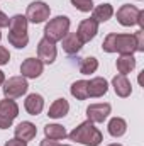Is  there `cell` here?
I'll return each instance as SVG.
<instances>
[{
    "label": "cell",
    "mask_w": 144,
    "mask_h": 146,
    "mask_svg": "<svg viewBox=\"0 0 144 146\" xmlns=\"http://www.w3.org/2000/svg\"><path fill=\"white\" fill-rule=\"evenodd\" d=\"M137 24H139V27L144 31V10L139 12V17H137Z\"/></svg>",
    "instance_id": "cell-31"
},
{
    "label": "cell",
    "mask_w": 144,
    "mask_h": 146,
    "mask_svg": "<svg viewBox=\"0 0 144 146\" xmlns=\"http://www.w3.org/2000/svg\"><path fill=\"white\" fill-rule=\"evenodd\" d=\"M3 146H27V143H26V141H20V139H17V138H14V139H9Z\"/></svg>",
    "instance_id": "cell-28"
},
{
    "label": "cell",
    "mask_w": 144,
    "mask_h": 146,
    "mask_svg": "<svg viewBox=\"0 0 144 146\" xmlns=\"http://www.w3.org/2000/svg\"><path fill=\"white\" fill-rule=\"evenodd\" d=\"M42 70H44V63L39 58H27L20 65V73H22L20 76H24V78H37V76H41Z\"/></svg>",
    "instance_id": "cell-11"
},
{
    "label": "cell",
    "mask_w": 144,
    "mask_h": 146,
    "mask_svg": "<svg viewBox=\"0 0 144 146\" xmlns=\"http://www.w3.org/2000/svg\"><path fill=\"white\" fill-rule=\"evenodd\" d=\"M68 33H70V19L66 15H58L51 19L44 27V37L51 39L53 42L61 41Z\"/></svg>",
    "instance_id": "cell-4"
},
{
    "label": "cell",
    "mask_w": 144,
    "mask_h": 146,
    "mask_svg": "<svg viewBox=\"0 0 144 146\" xmlns=\"http://www.w3.org/2000/svg\"><path fill=\"white\" fill-rule=\"evenodd\" d=\"M71 95L76 100H87L88 99V88H87V80H76L70 88Z\"/></svg>",
    "instance_id": "cell-23"
},
{
    "label": "cell",
    "mask_w": 144,
    "mask_h": 146,
    "mask_svg": "<svg viewBox=\"0 0 144 146\" xmlns=\"http://www.w3.org/2000/svg\"><path fill=\"white\" fill-rule=\"evenodd\" d=\"M44 134L48 139H54V141H59V139H65L68 134H66V129L59 124H48L44 126Z\"/></svg>",
    "instance_id": "cell-22"
},
{
    "label": "cell",
    "mask_w": 144,
    "mask_h": 146,
    "mask_svg": "<svg viewBox=\"0 0 144 146\" xmlns=\"http://www.w3.org/2000/svg\"><path fill=\"white\" fill-rule=\"evenodd\" d=\"M56 42H53L51 39L48 37H42L37 44V58L46 63V65H51L54 60H56Z\"/></svg>",
    "instance_id": "cell-8"
},
{
    "label": "cell",
    "mask_w": 144,
    "mask_h": 146,
    "mask_svg": "<svg viewBox=\"0 0 144 146\" xmlns=\"http://www.w3.org/2000/svg\"><path fill=\"white\" fill-rule=\"evenodd\" d=\"M108 146H122V145H119V143H114V145H108Z\"/></svg>",
    "instance_id": "cell-33"
},
{
    "label": "cell",
    "mask_w": 144,
    "mask_h": 146,
    "mask_svg": "<svg viewBox=\"0 0 144 146\" xmlns=\"http://www.w3.org/2000/svg\"><path fill=\"white\" fill-rule=\"evenodd\" d=\"M126 131H127V122H126L122 117H114V119H110V122H108V134H110V136L120 138V136L126 134Z\"/></svg>",
    "instance_id": "cell-21"
},
{
    "label": "cell",
    "mask_w": 144,
    "mask_h": 146,
    "mask_svg": "<svg viewBox=\"0 0 144 146\" xmlns=\"http://www.w3.org/2000/svg\"><path fill=\"white\" fill-rule=\"evenodd\" d=\"M24 107H26V110H27L31 115L41 114L42 109H44V99H42V95H39V94H31V95H27V99H26V102H24Z\"/></svg>",
    "instance_id": "cell-16"
},
{
    "label": "cell",
    "mask_w": 144,
    "mask_h": 146,
    "mask_svg": "<svg viewBox=\"0 0 144 146\" xmlns=\"http://www.w3.org/2000/svg\"><path fill=\"white\" fill-rule=\"evenodd\" d=\"M61 41H63V49H65V53H68V54H76V53L83 48V42L78 39L76 33H68Z\"/></svg>",
    "instance_id": "cell-18"
},
{
    "label": "cell",
    "mask_w": 144,
    "mask_h": 146,
    "mask_svg": "<svg viewBox=\"0 0 144 146\" xmlns=\"http://www.w3.org/2000/svg\"><path fill=\"white\" fill-rule=\"evenodd\" d=\"M3 82H5V73H3L2 70H0V87L3 85Z\"/></svg>",
    "instance_id": "cell-32"
},
{
    "label": "cell",
    "mask_w": 144,
    "mask_h": 146,
    "mask_svg": "<svg viewBox=\"0 0 144 146\" xmlns=\"http://www.w3.org/2000/svg\"><path fill=\"white\" fill-rule=\"evenodd\" d=\"M134 39H136V49L139 53H144V31L139 29L136 34H134Z\"/></svg>",
    "instance_id": "cell-26"
},
{
    "label": "cell",
    "mask_w": 144,
    "mask_h": 146,
    "mask_svg": "<svg viewBox=\"0 0 144 146\" xmlns=\"http://www.w3.org/2000/svg\"><path fill=\"white\" fill-rule=\"evenodd\" d=\"M19 115V106L12 99L0 100V129H9L14 119Z\"/></svg>",
    "instance_id": "cell-6"
},
{
    "label": "cell",
    "mask_w": 144,
    "mask_h": 146,
    "mask_svg": "<svg viewBox=\"0 0 144 146\" xmlns=\"http://www.w3.org/2000/svg\"><path fill=\"white\" fill-rule=\"evenodd\" d=\"M117 70L120 75H127L136 68V58L132 54H120L117 58Z\"/></svg>",
    "instance_id": "cell-20"
},
{
    "label": "cell",
    "mask_w": 144,
    "mask_h": 146,
    "mask_svg": "<svg viewBox=\"0 0 144 146\" xmlns=\"http://www.w3.org/2000/svg\"><path fill=\"white\" fill-rule=\"evenodd\" d=\"M9 42L15 46L17 49H24L29 42L27 34V19L26 15H14L9 22Z\"/></svg>",
    "instance_id": "cell-3"
},
{
    "label": "cell",
    "mask_w": 144,
    "mask_h": 146,
    "mask_svg": "<svg viewBox=\"0 0 144 146\" xmlns=\"http://www.w3.org/2000/svg\"><path fill=\"white\" fill-rule=\"evenodd\" d=\"M9 22H10V19L0 10V29H2V27H9Z\"/></svg>",
    "instance_id": "cell-29"
},
{
    "label": "cell",
    "mask_w": 144,
    "mask_h": 146,
    "mask_svg": "<svg viewBox=\"0 0 144 146\" xmlns=\"http://www.w3.org/2000/svg\"><path fill=\"white\" fill-rule=\"evenodd\" d=\"M51 14V9L48 3L44 2H32L29 7H27V12H26V19L27 22H32V24H41L44 22Z\"/></svg>",
    "instance_id": "cell-7"
},
{
    "label": "cell",
    "mask_w": 144,
    "mask_h": 146,
    "mask_svg": "<svg viewBox=\"0 0 144 146\" xmlns=\"http://www.w3.org/2000/svg\"><path fill=\"white\" fill-rule=\"evenodd\" d=\"M71 5L75 9H78L80 12H90L93 9L92 0H71Z\"/></svg>",
    "instance_id": "cell-25"
},
{
    "label": "cell",
    "mask_w": 144,
    "mask_h": 146,
    "mask_svg": "<svg viewBox=\"0 0 144 146\" xmlns=\"http://www.w3.org/2000/svg\"><path fill=\"white\" fill-rule=\"evenodd\" d=\"M29 88V83L24 76H12L3 82V95L5 99H17L22 97Z\"/></svg>",
    "instance_id": "cell-5"
},
{
    "label": "cell",
    "mask_w": 144,
    "mask_h": 146,
    "mask_svg": "<svg viewBox=\"0 0 144 146\" xmlns=\"http://www.w3.org/2000/svg\"><path fill=\"white\" fill-rule=\"evenodd\" d=\"M87 88H88V97H102L105 95L108 90V83L105 78L102 76H95L90 82H87Z\"/></svg>",
    "instance_id": "cell-15"
},
{
    "label": "cell",
    "mask_w": 144,
    "mask_h": 146,
    "mask_svg": "<svg viewBox=\"0 0 144 146\" xmlns=\"http://www.w3.org/2000/svg\"><path fill=\"white\" fill-rule=\"evenodd\" d=\"M14 134H15L17 139L27 143V141H31V139L36 138L37 129H36V126H34L32 122H29V121H22V122L14 129Z\"/></svg>",
    "instance_id": "cell-14"
},
{
    "label": "cell",
    "mask_w": 144,
    "mask_h": 146,
    "mask_svg": "<svg viewBox=\"0 0 144 146\" xmlns=\"http://www.w3.org/2000/svg\"><path fill=\"white\" fill-rule=\"evenodd\" d=\"M97 33H98V22L95 19H83L80 22V26H78L76 36L85 44V42H90L93 37L97 36Z\"/></svg>",
    "instance_id": "cell-9"
},
{
    "label": "cell",
    "mask_w": 144,
    "mask_h": 146,
    "mask_svg": "<svg viewBox=\"0 0 144 146\" xmlns=\"http://www.w3.org/2000/svg\"><path fill=\"white\" fill-rule=\"evenodd\" d=\"M41 146H59L58 141H54V139H44V141H41Z\"/></svg>",
    "instance_id": "cell-30"
},
{
    "label": "cell",
    "mask_w": 144,
    "mask_h": 146,
    "mask_svg": "<svg viewBox=\"0 0 144 146\" xmlns=\"http://www.w3.org/2000/svg\"><path fill=\"white\" fill-rule=\"evenodd\" d=\"M112 15H114V7L110 3H100L95 9H92V19H95L98 24L107 22Z\"/></svg>",
    "instance_id": "cell-19"
},
{
    "label": "cell",
    "mask_w": 144,
    "mask_h": 146,
    "mask_svg": "<svg viewBox=\"0 0 144 146\" xmlns=\"http://www.w3.org/2000/svg\"><path fill=\"white\" fill-rule=\"evenodd\" d=\"M68 138L71 141L81 143V145H85V146H98L104 141L102 133L93 126L92 121H85L80 126H76L71 133L68 134Z\"/></svg>",
    "instance_id": "cell-2"
},
{
    "label": "cell",
    "mask_w": 144,
    "mask_h": 146,
    "mask_svg": "<svg viewBox=\"0 0 144 146\" xmlns=\"http://www.w3.org/2000/svg\"><path fill=\"white\" fill-rule=\"evenodd\" d=\"M9 60H10V53H9V49L3 48V46H0V65H7Z\"/></svg>",
    "instance_id": "cell-27"
},
{
    "label": "cell",
    "mask_w": 144,
    "mask_h": 146,
    "mask_svg": "<svg viewBox=\"0 0 144 146\" xmlns=\"http://www.w3.org/2000/svg\"><path fill=\"white\" fill-rule=\"evenodd\" d=\"M68 110H70V104L66 99H56L48 110V115L53 119H61L68 114Z\"/></svg>",
    "instance_id": "cell-17"
},
{
    "label": "cell",
    "mask_w": 144,
    "mask_h": 146,
    "mask_svg": "<svg viewBox=\"0 0 144 146\" xmlns=\"http://www.w3.org/2000/svg\"><path fill=\"white\" fill-rule=\"evenodd\" d=\"M0 39H2V33H0Z\"/></svg>",
    "instance_id": "cell-35"
},
{
    "label": "cell",
    "mask_w": 144,
    "mask_h": 146,
    "mask_svg": "<svg viewBox=\"0 0 144 146\" xmlns=\"http://www.w3.org/2000/svg\"><path fill=\"white\" fill-rule=\"evenodd\" d=\"M102 49L105 53H119V54H134L137 51L134 34H117V33H110L104 39Z\"/></svg>",
    "instance_id": "cell-1"
},
{
    "label": "cell",
    "mask_w": 144,
    "mask_h": 146,
    "mask_svg": "<svg viewBox=\"0 0 144 146\" xmlns=\"http://www.w3.org/2000/svg\"><path fill=\"white\" fill-rule=\"evenodd\" d=\"M139 9L134 7V5H122L119 10H117V21L120 26L124 27H131V26H136L137 24V17H139Z\"/></svg>",
    "instance_id": "cell-10"
},
{
    "label": "cell",
    "mask_w": 144,
    "mask_h": 146,
    "mask_svg": "<svg viewBox=\"0 0 144 146\" xmlns=\"http://www.w3.org/2000/svg\"><path fill=\"white\" fill-rule=\"evenodd\" d=\"M59 146H70V145H59Z\"/></svg>",
    "instance_id": "cell-34"
},
{
    "label": "cell",
    "mask_w": 144,
    "mask_h": 146,
    "mask_svg": "<svg viewBox=\"0 0 144 146\" xmlns=\"http://www.w3.org/2000/svg\"><path fill=\"white\" fill-rule=\"evenodd\" d=\"M112 87H114L115 94L119 97H122V99H126V97H129L132 94V85L127 80V75H120L119 73L117 76H114L112 78Z\"/></svg>",
    "instance_id": "cell-13"
},
{
    "label": "cell",
    "mask_w": 144,
    "mask_h": 146,
    "mask_svg": "<svg viewBox=\"0 0 144 146\" xmlns=\"http://www.w3.org/2000/svg\"><path fill=\"white\" fill-rule=\"evenodd\" d=\"M110 104H92V106H88V109H87V115H88V121H92L93 124H98V122H104L105 119L108 117V114H110Z\"/></svg>",
    "instance_id": "cell-12"
},
{
    "label": "cell",
    "mask_w": 144,
    "mask_h": 146,
    "mask_svg": "<svg viewBox=\"0 0 144 146\" xmlns=\"http://www.w3.org/2000/svg\"><path fill=\"white\" fill-rule=\"evenodd\" d=\"M97 68H98V60L93 58V56H87L80 61V73H83V75L95 73Z\"/></svg>",
    "instance_id": "cell-24"
}]
</instances>
